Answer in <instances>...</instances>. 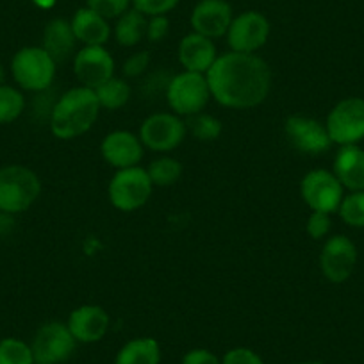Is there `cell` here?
<instances>
[{
  "instance_id": "6da1fadb",
  "label": "cell",
  "mask_w": 364,
  "mask_h": 364,
  "mask_svg": "<svg viewBox=\"0 0 364 364\" xmlns=\"http://www.w3.org/2000/svg\"><path fill=\"white\" fill-rule=\"evenodd\" d=\"M211 99L229 109H252L268 99L272 70L257 54L227 52L205 73Z\"/></svg>"
},
{
  "instance_id": "7a4b0ae2",
  "label": "cell",
  "mask_w": 364,
  "mask_h": 364,
  "mask_svg": "<svg viewBox=\"0 0 364 364\" xmlns=\"http://www.w3.org/2000/svg\"><path fill=\"white\" fill-rule=\"evenodd\" d=\"M102 111L95 91L75 86L54 102L50 113V131L59 139H75L86 134Z\"/></svg>"
},
{
  "instance_id": "3957f363",
  "label": "cell",
  "mask_w": 364,
  "mask_h": 364,
  "mask_svg": "<svg viewBox=\"0 0 364 364\" xmlns=\"http://www.w3.org/2000/svg\"><path fill=\"white\" fill-rule=\"evenodd\" d=\"M41 195V181L23 164L0 168V213L18 215L27 211Z\"/></svg>"
},
{
  "instance_id": "277c9868",
  "label": "cell",
  "mask_w": 364,
  "mask_h": 364,
  "mask_svg": "<svg viewBox=\"0 0 364 364\" xmlns=\"http://www.w3.org/2000/svg\"><path fill=\"white\" fill-rule=\"evenodd\" d=\"M164 95L170 109L182 118L202 113L211 100L205 73L188 72V70H182L177 75L170 77Z\"/></svg>"
},
{
  "instance_id": "5b68a950",
  "label": "cell",
  "mask_w": 364,
  "mask_h": 364,
  "mask_svg": "<svg viewBox=\"0 0 364 364\" xmlns=\"http://www.w3.org/2000/svg\"><path fill=\"white\" fill-rule=\"evenodd\" d=\"M55 66L58 63L43 47H23L13 55L11 75L22 90L43 93L54 82Z\"/></svg>"
},
{
  "instance_id": "8992f818",
  "label": "cell",
  "mask_w": 364,
  "mask_h": 364,
  "mask_svg": "<svg viewBox=\"0 0 364 364\" xmlns=\"http://www.w3.org/2000/svg\"><path fill=\"white\" fill-rule=\"evenodd\" d=\"M152 191L154 184L146 173V168L138 164V166L117 170L107 186V197L118 211L132 213L150 200Z\"/></svg>"
},
{
  "instance_id": "52a82bcc",
  "label": "cell",
  "mask_w": 364,
  "mask_h": 364,
  "mask_svg": "<svg viewBox=\"0 0 364 364\" xmlns=\"http://www.w3.org/2000/svg\"><path fill=\"white\" fill-rule=\"evenodd\" d=\"M325 127L336 145H357L364 138V99L348 97L339 100L328 113Z\"/></svg>"
},
{
  "instance_id": "ba28073f",
  "label": "cell",
  "mask_w": 364,
  "mask_h": 364,
  "mask_svg": "<svg viewBox=\"0 0 364 364\" xmlns=\"http://www.w3.org/2000/svg\"><path fill=\"white\" fill-rule=\"evenodd\" d=\"M343 190L345 188L341 186L338 177L323 168L307 171L300 182V195L307 208L311 211L327 213V215H332L339 209V204L345 197Z\"/></svg>"
},
{
  "instance_id": "9c48e42d",
  "label": "cell",
  "mask_w": 364,
  "mask_h": 364,
  "mask_svg": "<svg viewBox=\"0 0 364 364\" xmlns=\"http://www.w3.org/2000/svg\"><path fill=\"white\" fill-rule=\"evenodd\" d=\"M186 122L175 113H154L139 125L143 146L154 152H171L186 139Z\"/></svg>"
},
{
  "instance_id": "30bf717a",
  "label": "cell",
  "mask_w": 364,
  "mask_h": 364,
  "mask_svg": "<svg viewBox=\"0 0 364 364\" xmlns=\"http://www.w3.org/2000/svg\"><path fill=\"white\" fill-rule=\"evenodd\" d=\"M31 348L36 363L63 364L73 355L77 341L68 325L63 321H47L36 331Z\"/></svg>"
},
{
  "instance_id": "8fae6325",
  "label": "cell",
  "mask_w": 364,
  "mask_h": 364,
  "mask_svg": "<svg viewBox=\"0 0 364 364\" xmlns=\"http://www.w3.org/2000/svg\"><path fill=\"white\" fill-rule=\"evenodd\" d=\"M269 20L259 11H245L234 16L229 31H227V43L230 50L255 54L266 45L269 38Z\"/></svg>"
},
{
  "instance_id": "7c38bea8",
  "label": "cell",
  "mask_w": 364,
  "mask_h": 364,
  "mask_svg": "<svg viewBox=\"0 0 364 364\" xmlns=\"http://www.w3.org/2000/svg\"><path fill=\"white\" fill-rule=\"evenodd\" d=\"M357 264V248L350 237L338 234L328 237L320 252V269L332 284L348 281Z\"/></svg>"
},
{
  "instance_id": "4fadbf2b",
  "label": "cell",
  "mask_w": 364,
  "mask_h": 364,
  "mask_svg": "<svg viewBox=\"0 0 364 364\" xmlns=\"http://www.w3.org/2000/svg\"><path fill=\"white\" fill-rule=\"evenodd\" d=\"M284 132L293 149L302 154L318 156L331 149L332 145L325 124L306 114H291L286 120Z\"/></svg>"
},
{
  "instance_id": "5bb4252c",
  "label": "cell",
  "mask_w": 364,
  "mask_h": 364,
  "mask_svg": "<svg viewBox=\"0 0 364 364\" xmlns=\"http://www.w3.org/2000/svg\"><path fill=\"white\" fill-rule=\"evenodd\" d=\"M73 72L80 86L95 90L114 77V59L106 47H82L73 55Z\"/></svg>"
},
{
  "instance_id": "9a60e30c",
  "label": "cell",
  "mask_w": 364,
  "mask_h": 364,
  "mask_svg": "<svg viewBox=\"0 0 364 364\" xmlns=\"http://www.w3.org/2000/svg\"><path fill=\"white\" fill-rule=\"evenodd\" d=\"M232 8L227 0H200L190 16L193 33L209 40L225 36L232 23Z\"/></svg>"
},
{
  "instance_id": "2e32d148",
  "label": "cell",
  "mask_w": 364,
  "mask_h": 364,
  "mask_svg": "<svg viewBox=\"0 0 364 364\" xmlns=\"http://www.w3.org/2000/svg\"><path fill=\"white\" fill-rule=\"evenodd\" d=\"M70 332L75 338L77 343H97L107 334L111 325V318L104 307L95 306V304H86L79 306L70 313L68 321Z\"/></svg>"
},
{
  "instance_id": "e0dca14e",
  "label": "cell",
  "mask_w": 364,
  "mask_h": 364,
  "mask_svg": "<svg viewBox=\"0 0 364 364\" xmlns=\"http://www.w3.org/2000/svg\"><path fill=\"white\" fill-rule=\"evenodd\" d=\"M143 146L139 136L131 131H113L100 143V154L109 166L122 170V168L138 166L143 159Z\"/></svg>"
},
{
  "instance_id": "ac0fdd59",
  "label": "cell",
  "mask_w": 364,
  "mask_h": 364,
  "mask_svg": "<svg viewBox=\"0 0 364 364\" xmlns=\"http://www.w3.org/2000/svg\"><path fill=\"white\" fill-rule=\"evenodd\" d=\"M177 55L182 68L188 72L208 73V70L215 65L218 52L215 41L198 33H190L178 43Z\"/></svg>"
},
{
  "instance_id": "d6986e66",
  "label": "cell",
  "mask_w": 364,
  "mask_h": 364,
  "mask_svg": "<svg viewBox=\"0 0 364 364\" xmlns=\"http://www.w3.org/2000/svg\"><path fill=\"white\" fill-rule=\"evenodd\" d=\"M332 173L346 190L364 191V150L357 145L341 146L336 154Z\"/></svg>"
},
{
  "instance_id": "ffe728a7",
  "label": "cell",
  "mask_w": 364,
  "mask_h": 364,
  "mask_svg": "<svg viewBox=\"0 0 364 364\" xmlns=\"http://www.w3.org/2000/svg\"><path fill=\"white\" fill-rule=\"evenodd\" d=\"M70 23L77 41L84 47H104L111 38L109 20L97 15L90 8L77 9Z\"/></svg>"
},
{
  "instance_id": "44dd1931",
  "label": "cell",
  "mask_w": 364,
  "mask_h": 364,
  "mask_svg": "<svg viewBox=\"0 0 364 364\" xmlns=\"http://www.w3.org/2000/svg\"><path fill=\"white\" fill-rule=\"evenodd\" d=\"M77 38L73 34L72 23L66 18H52L50 22L45 26L43 29V43L41 47L48 52L55 63H63L70 58L75 55L77 47Z\"/></svg>"
},
{
  "instance_id": "7402d4cb",
  "label": "cell",
  "mask_w": 364,
  "mask_h": 364,
  "mask_svg": "<svg viewBox=\"0 0 364 364\" xmlns=\"http://www.w3.org/2000/svg\"><path fill=\"white\" fill-rule=\"evenodd\" d=\"M161 346L154 338H134L125 343L114 357V364H159Z\"/></svg>"
},
{
  "instance_id": "603a6c76",
  "label": "cell",
  "mask_w": 364,
  "mask_h": 364,
  "mask_svg": "<svg viewBox=\"0 0 364 364\" xmlns=\"http://www.w3.org/2000/svg\"><path fill=\"white\" fill-rule=\"evenodd\" d=\"M146 23H149V16L139 13L138 9L131 8L125 11L120 18H117V26H114V38H117L120 47H136L146 38Z\"/></svg>"
},
{
  "instance_id": "cb8c5ba5",
  "label": "cell",
  "mask_w": 364,
  "mask_h": 364,
  "mask_svg": "<svg viewBox=\"0 0 364 364\" xmlns=\"http://www.w3.org/2000/svg\"><path fill=\"white\" fill-rule=\"evenodd\" d=\"M95 95L99 99V104L102 109L118 111L131 100L132 90L129 82L122 77H111L99 87H95Z\"/></svg>"
},
{
  "instance_id": "d4e9b609",
  "label": "cell",
  "mask_w": 364,
  "mask_h": 364,
  "mask_svg": "<svg viewBox=\"0 0 364 364\" xmlns=\"http://www.w3.org/2000/svg\"><path fill=\"white\" fill-rule=\"evenodd\" d=\"M182 171H184V168H182L181 161L170 156L157 157L146 166V173H149L154 188L173 186L182 177Z\"/></svg>"
},
{
  "instance_id": "484cf974",
  "label": "cell",
  "mask_w": 364,
  "mask_h": 364,
  "mask_svg": "<svg viewBox=\"0 0 364 364\" xmlns=\"http://www.w3.org/2000/svg\"><path fill=\"white\" fill-rule=\"evenodd\" d=\"M184 122H186V131L202 143L216 141L223 132L222 122L213 114L204 113V111L193 114V117H188Z\"/></svg>"
},
{
  "instance_id": "4316f807",
  "label": "cell",
  "mask_w": 364,
  "mask_h": 364,
  "mask_svg": "<svg viewBox=\"0 0 364 364\" xmlns=\"http://www.w3.org/2000/svg\"><path fill=\"white\" fill-rule=\"evenodd\" d=\"M26 111V97L18 87L0 84V125L18 120Z\"/></svg>"
},
{
  "instance_id": "83f0119b",
  "label": "cell",
  "mask_w": 364,
  "mask_h": 364,
  "mask_svg": "<svg viewBox=\"0 0 364 364\" xmlns=\"http://www.w3.org/2000/svg\"><path fill=\"white\" fill-rule=\"evenodd\" d=\"M34 353L29 343L18 338L0 339V364H34Z\"/></svg>"
},
{
  "instance_id": "f1b7e54d",
  "label": "cell",
  "mask_w": 364,
  "mask_h": 364,
  "mask_svg": "<svg viewBox=\"0 0 364 364\" xmlns=\"http://www.w3.org/2000/svg\"><path fill=\"white\" fill-rule=\"evenodd\" d=\"M343 222L355 229L364 227V191H352L350 195L343 197L338 209Z\"/></svg>"
},
{
  "instance_id": "f546056e",
  "label": "cell",
  "mask_w": 364,
  "mask_h": 364,
  "mask_svg": "<svg viewBox=\"0 0 364 364\" xmlns=\"http://www.w3.org/2000/svg\"><path fill=\"white\" fill-rule=\"evenodd\" d=\"M131 6L132 0H86V8L106 20L120 18L125 11L131 9Z\"/></svg>"
},
{
  "instance_id": "4dcf8cb0",
  "label": "cell",
  "mask_w": 364,
  "mask_h": 364,
  "mask_svg": "<svg viewBox=\"0 0 364 364\" xmlns=\"http://www.w3.org/2000/svg\"><path fill=\"white\" fill-rule=\"evenodd\" d=\"M181 0H132V8L138 9L145 16L168 15L171 9L177 8Z\"/></svg>"
},
{
  "instance_id": "1f68e13d",
  "label": "cell",
  "mask_w": 364,
  "mask_h": 364,
  "mask_svg": "<svg viewBox=\"0 0 364 364\" xmlns=\"http://www.w3.org/2000/svg\"><path fill=\"white\" fill-rule=\"evenodd\" d=\"M150 54L146 50L134 52V54L129 55L124 61V66H122V73H124L127 79H138V77L145 75V72L150 66Z\"/></svg>"
},
{
  "instance_id": "d6a6232c",
  "label": "cell",
  "mask_w": 364,
  "mask_h": 364,
  "mask_svg": "<svg viewBox=\"0 0 364 364\" xmlns=\"http://www.w3.org/2000/svg\"><path fill=\"white\" fill-rule=\"evenodd\" d=\"M331 215L320 211H313L307 218L306 232L309 234L313 240H323L328 232H331Z\"/></svg>"
},
{
  "instance_id": "836d02e7",
  "label": "cell",
  "mask_w": 364,
  "mask_h": 364,
  "mask_svg": "<svg viewBox=\"0 0 364 364\" xmlns=\"http://www.w3.org/2000/svg\"><path fill=\"white\" fill-rule=\"evenodd\" d=\"M222 364H264V360L254 350L247 346H236L222 357Z\"/></svg>"
},
{
  "instance_id": "e575fe53",
  "label": "cell",
  "mask_w": 364,
  "mask_h": 364,
  "mask_svg": "<svg viewBox=\"0 0 364 364\" xmlns=\"http://www.w3.org/2000/svg\"><path fill=\"white\" fill-rule=\"evenodd\" d=\"M168 33H170V20L166 15L150 16L149 23H146V40L152 43H159L166 38Z\"/></svg>"
},
{
  "instance_id": "d590c367",
  "label": "cell",
  "mask_w": 364,
  "mask_h": 364,
  "mask_svg": "<svg viewBox=\"0 0 364 364\" xmlns=\"http://www.w3.org/2000/svg\"><path fill=\"white\" fill-rule=\"evenodd\" d=\"M181 364H222V359H218L211 350L193 348L184 353Z\"/></svg>"
},
{
  "instance_id": "8d00e7d4",
  "label": "cell",
  "mask_w": 364,
  "mask_h": 364,
  "mask_svg": "<svg viewBox=\"0 0 364 364\" xmlns=\"http://www.w3.org/2000/svg\"><path fill=\"white\" fill-rule=\"evenodd\" d=\"M33 2L38 6V8H43V9H50L52 6L55 4V0H33Z\"/></svg>"
},
{
  "instance_id": "74e56055",
  "label": "cell",
  "mask_w": 364,
  "mask_h": 364,
  "mask_svg": "<svg viewBox=\"0 0 364 364\" xmlns=\"http://www.w3.org/2000/svg\"><path fill=\"white\" fill-rule=\"evenodd\" d=\"M0 84H6V68L2 63H0Z\"/></svg>"
},
{
  "instance_id": "f35d334b",
  "label": "cell",
  "mask_w": 364,
  "mask_h": 364,
  "mask_svg": "<svg viewBox=\"0 0 364 364\" xmlns=\"http://www.w3.org/2000/svg\"><path fill=\"white\" fill-rule=\"evenodd\" d=\"M296 364H323L320 360H304V363H296Z\"/></svg>"
},
{
  "instance_id": "ab89813d",
  "label": "cell",
  "mask_w": 364,
  "mask_h": 364,
  "mask_svg": "<svg viewBox=\"0 0 364 364\" xmlns=\"http://www.w3.org/2000/svg\"><path fill=\"white\" fill-rule=\"evenodd\" d=\"M34 364H45V363H34Z\"/></svg>"
},
{
  "instance_id": "60d3db41",
  "label": "cell",
  "mask_w": 364,
  "mask_h": 364,
  "mask_svg": "<svg viewBox=\"0 0 364 364\" xmlns=\"http://www.w3.org/2000/svg\"><path fill=\"white\" fill-rule=\"evenodd\" d=\"M0 215H2V213H0Z\"/></svg>"
}]
</instances>
